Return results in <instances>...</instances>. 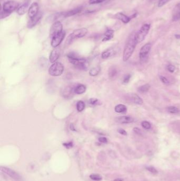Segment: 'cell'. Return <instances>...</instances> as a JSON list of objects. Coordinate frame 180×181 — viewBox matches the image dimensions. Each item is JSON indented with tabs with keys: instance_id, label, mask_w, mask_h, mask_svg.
Instances as JSON below:
<instances>
[{
	"instance_id": "obj_41",
	"label": "cell",
	"mask_w": 180,
	"mask_h": 181,
	"mask_svg": "<svg viewBox=\"0 0 180 181\" xmlns=\"http://www.w3.org/2000/svg\"><path fill=\"white\" fill-rule=\"evenodd\" d=\"M63 145L67 148H71L73 147V144L72 142H68V143H64Z\"/></svg>"
},
{
	"instance_id": "obj_24",
	"label": "cell",
	"mask_w": 180,
	"mask_h": 181,
	"mask_svg": "<svg viewBox=\"0 0 180 181\" xmlns=\"http://www.w3.org/2000/svg\"><path fill=\"white\" fill-rule=\"evenodd\" d=\"M150 87H151L150 85L148 84L142 85L138 88V91L140 93H144L147 92L150 89Z\"/></svg>"
},
{
	"instance_id": "obj_45",
	"label": "cell",
	"mask_w": 180,
	"mask_h": 181,
	"mask_svg": "<svg viewBox=\"0 0 180 181\" xmlns=\"http://www.w3.org/2000/svg\"><path fill=\"white\" fill-rule=\"evenodd\" d=\"M70 128L71 130H74V131H76V130L74 129V124H71L70 126Z\"/></svg>"
},
{
	"instance_id": "obj_13",
	"label": "cell",
	"mask_w": 180,
	"mask_h": 181,
	"mask_svg": "<svg viewBox=\"0 0 180 181\" xmlns=\"http://www.w3.org/2000/svg\"><path fill=\"white\" fill-rule=\"evenodd\" d=\"M60 55V49L59 48L56 47L52 50L50 55V61L52 63H55L56 61L59 59Z\"/></svg>"
},
{
	"instance_id": "obj_18",
	"label": "cell",
	"mask_w": 180,
	"mask_h": 181,
	"mask_svg": "<svg viewBox=\"0 0 180 181\" xmlns=\"http://www.w3.org/2000/svg\"><path fill=\"white\" fill-rule=\"evenodd\" d=\"M114 31L111 29H109L106 31V32L104 34V37L102 39V41H108L111 39H112L114 37Z\"/></svg>"
},
{
	"instance_id": "obj_23",
	"label": "cell",
	"mask_w": 180,
	"mask_h": 181,
	"mask_svg": "<svg viewBox=\"0 0 180 181\" xmlns=\"http://www.w3.org/2000/svg\"><path fill=\"white\" fill-rule=\"evenodd\" d=\"M114 53V51L112 49L106 50V51H105L102 53V59H107V58L110 57L112 55H113Z\"/></svg>"
},
{
	"instance_id": "obj_38",
	"label": "cell",
	"mask_w": 180,
	"mask_h": 181,
	"mask_svg": "<svg viewBox=\"0 0 180 181\" xmlns=\"http://www.w3.org/2000/svg\"><path fill=\"white\" fill-rule=\"evenodd\" d=\"M167 70H168L169 72H171V73H173L174 71H175V66H173L172 65H168L167 67Z\"/></svg>"
},
{
	"instance_id": "obj_43",
	"label": "cell",
	"mask_w": 180,
	"mask_h": 181,
	"mask_svg": "<svg viewBox=\"0 0 180 181\" xmlns=\"http://www.w3.org/2000/svg\"><path fill=\"white\" fill-rule=\"evenodd\" d=\"M133 131L137 135H142V132H141V130L140 129H139V128H134L133 129Z\"/></svg>"
},
{
	"instance_id": "obj_19",
	"label": "cell",
	"mask_w": 180,
	"mask_h": 181,
	"mask_svg": "<svg viewBox=\"0 0 180 181\" xmlns=\"http://www.w3.org/2000/svg\"><path fill=\"white\" fill-rule=\"evenodd\" d=\"M28 3L23 4L20 7H19L17 10V13L19 15H23L25 14L27 11H28Z\"/></svg>"
},
{
	"instance_id": "obj_7",
	"label": "cell",
	"mask_w": 180,
	"mask_h": 181,
	"mask_svg": "<svg viewBox=\"0 0 180 181\" xmlns=\"http://www.w3.org/2000/svg\"><path fill=\"white\" fill-rule=\"evenodd\" d=\"M63 27L60 21H56L53 23L50 30V37L52 39L54 37L60 34L63 31Z\"/></svg>"
},
{
	"instance_id": "obj_32",
	"label": "cell",
	"mask_w": 180,
	"mask_h": 181,
	"mask_svg": "<svg viewBox=\"0 0 180 181\" xmlns=\"http://www.w3.org/2000/svg\"><path fill=\"white\" fill-rule=\"evenodd\" d=\"M171 0H159L158 2V7H161L169 3Z\"/></svg>"
},
{
	"instance_id": "obj_12",
	"label": "cell",
	"mask_w": 180,
	"mask_h": 181,
	"mask_svg": "<svg viewBox=\"0 0 180 181\" xmlns=\"http://www.w3.org/2000/svg\"><path fill=\"white\" fill-rule=\"evenodd\" d=\"M39 11V5L36 2L33 3L29 8L28 16L30 19L35 17L38 14Z\"/></svg>"
},
{
	"instance_id": "obj_1",
	"label": "cell",
	"mask_w": 180,
	"mask_h": 181,
	"mask_svg": "<svg viewBox=\"0 0 180 181\" xmlns=\"http://www.w3.org/2000/svg\"><path fill=\"white\" fill-rule=\"evenodd\" d=\"M135 34L136 32H133L131 34L125 45L123 53V60L124 61H126L131 57L137 44L135 38Z\"/></svg>"
},
{
	"instance_id": "obj_5",
	"label": "cell",
	"mask_w": 180,
	"mask_h": 181,
	"mask_svg": "<svg viewBox=\"0 0 180 181\" xmlns=\"http://www.w3.org/2000/svg\"><path fill=\"white\" fill-rule=\"evenodd\" d=\"M76 87V86H75ZM75 87L73 85H68L64 86L61 91V94L63 98L66 99H70L73 98L75 94Z\"/></svg>"
},
{
	"instance_id": "obj_47",
	"label": "cell",
	"mask_w": 180,
	"mask_h": 181,
	"mask_svg": "<svg viewBox=\"0 0 180 181\" xmlns=\"http://www.w3.org/2000/svg\"><path fill=\"white\" fill-rule=\"evenodd\" d=\"M114 181H123V180H122V179H120V178H117V179L115 180Z\"/></svg>"
},
{
	"instance_id": "obj_4",
	"label": "cell",
	"mask_w": 180,
	"mask_h": 181,
	"mask_svg": "<svg viewBox=\"0 0 180 181\" xmlns=\"http://www.w3.org/2000/svg\"><path fill=\"white\" fill-rule=\"evenodd\" d=\"M69 61L77 68L81 69H86L88 67V63L84 58H80L78 57L69 58Z\"/></svg>"
},
{
	"instance_id": "obj_33",
	"label": "cell",
	"mask_w": 180,
	"mask_h": 181,
	"mask_svg": "<svg viewBox=\"0 0 180 181\" xmlns=\"http://www.w3.org/2000/svg\"><path fill=\"white\" fill-rule=\"evenodd\" d=\"M99 100L96 98H90L89 100V103L92 106H95L99 103Z\"/></svg>"
},
{
	"instance_id": "obj_27",
	"label": "cell",
	"mask_w": 180,
	"mask_h": 181,
	"mask_svg": "<svg viewBox=\"0 0 180 181\" xmlns=\"http://www.w3.org/2000/svg\"><path fill=\"white\" fill-rule=\"evenodd\" d=\"M39 66H40L43 68H45L48 66V60L45 58H41L39 60Z\"/></svg>"
},
{
	"instance_id": "obj_34",
	"label": "cell",
	"mask_w": 180,
	"mask_h": 181,
	"mask_svg": "<svg viewBox=\"0 0 180 181\" xmlns=\"http://www.w3.org/2000/svg\"><path fill=\"white\" fill-rule=\"evenodd\" d=\"M172 21H180V12H177V13H175L173 15V18H172Z\"/></svg>"
},
{
	"instance_id": "obj_11",
	"label": "cell",
	"mask_w": 180,
	"mask_h": 181,
	"mask_svg": "<svg viewBox=\"0 0 180 181\" xmlns=\"http://www.w3.org/2000/svg\"><path fill=\"white\" fill-rule=\"evenodd\" d=\"M1 170L17 181H20L21 180V176L19 175V174L10 168H8L7 167H1Z\"/></svg>"
},
{
	"instance_id": "obj_29",
	"label": "cell",
	"mask_w": 180,
	"mask_h": 181,
	"mask_svg": "<svg viewBox=\"0 0 180 181\" xmlns=\"http://www.w3.org/2000/svg\"><path fill=\"white\" fill-rule=\"evenodd\" d=\"M167 111L170 114H177L179 112V110L177 107L174 106H170L167 108Z\"/></svg>"
},
{
	"instance_id": "obj_20",
	"label": "cell",
	"mask_w": 180,
	"mask_h": 181,
	"mask_svg": "<svg viewBox=\"0 0 180 181\" xmlns=\"http://www.w3.org/2000/svg\"><path fill=\"white\" fill-rule=\"evenodd\" d=\"M86 86L82 84H79L75 87L74 92L77 94H81L86 92Z\"/></svg>"
},
{
	"instance_id": "obj_25",
	"label": "cell",
	"mask_w": 180,
	"mask_h": 181,
	"mask_svg": "<svg viewBox=\"0 0 180 181\" xmlns=\"http://www.w3.org/2000/svg\"><path fill=\"white\" fill-rule=\"evenodd\" d=\"M100 71V68L99 67L93 68L89 71V75L92 76H95L99 74Z\"/></svg>"
},
{
	"instance_id": "obj_15",
	"label": "cell",
	"mask_w": 180,
	"mask_h": 181,
	"mask_svg": "<svg viewBox=\"0 0 180 181\" xmlns=\"http://www.w3.org/2000/svg\"><path fill=\"white\" fill-rule=\"evenodd\" d=\"M128 99H129L128 100L134 103L135 104H136L141 105L143 103V100L135 93H131L128 94Z\"/></svg>"
},
{
	"instance_id": "obj_9",
	"label": "cell",
	"mask_w": 180,
	"mask_h": 181,
	"mask_svg": "<svg viewBox=\"0 0 180 181\" xmlns=\"http://www.w3.org/2000/svg\"><path fill=\"white\" fill-rule=\"evenodd\" d=\"M152 45L151 43H147L142 47L139 51V58L141 61H144L148 56V53L151 51Z\"/></svg>"
},
{
	"instance_id": "obj_2",
	"label": "cell",
	"mask_w": 180,
	"mask_h": 181,
	"mask_svg": "<svg viewBox=\"0 0 180 181\" xmlns=\"http://www.w3.org/2000/svg\"><path fill=\"white\" fill-rule=\"evenodd\" d=\"M151 28V25L148 23H145L143 25L141 28L137 32H136L135 38L137 43H141L144 39L145 37L147 35L148 32Z\"/></svg>"
},
{
	"instance_id": "obj_22",
	"label": "cell",
	"mask_w": 180,
	"mask_h": 181,
	"mask_svg": "<svg viewBox=\"0 0 180 181\" xmlns=\"http://www.w3.org/2000/svg\"><path fill=\"white\" fill-rule=\"evenodd\" d=\"M115 111L117 113H124L127 111V108L123 104H118L115 108Z\"/></svg>"
},
{
	"instance_id": "obj_28",
	"label": "cell",
	"mask_w": 180,
	"mask_h": 181,
	"mask_svg": "<svg viewBox=\"0 0 180 181\" xmlns=\"http://www.w3.org/2000/svg\"><path fill=\"white\" fill-rule=\"evenodd\" d=\"M77 110L78 112H81L85 109V104L82 101H79L77 103Z\"/></svg>"
},
{
	"instance_id": "obj_10",
	"label": "cell",
	"mask_w": 180,
	"mask_h": 181,
	"mask_svg": "<svg viewBox=\"0 0 180 181\" xmlns=\"http://www.w3.org/2000/svg\"><path fill=\"white\" fill-rule=\"evenodd\" d=\"M65 36L66 33L64 31H62L61 33H60V34L52 38L51 40V46L54 48L57 47L62 41Z\"/></svg>"
},
{
	"instance_id": "obj_6",
	"label": "cell",
	"mask_w": 180,
	"mask_h": 181,
	"mask_svg": "<svg viewBox=\"0 0 180 181\" xmlns=\"http://www.w3.org/2000/svg\"><path fill=\"white\" fill-rule=\"evenodd\" d=\"M88 30L86 28L78 29L76 30H74L71 35L68 37L67 39V41L68 43H70L71 41L76 39V38H82L87 33Z\"/></svg>"
},
{
	"instance_id": "obj_39",
	"label": "cell",
	"mask_w": 180,
	"mask_h": 181,
	"mask_svg": "<svg viewBox=\"0 0 180 181\" xmlns=\"http://www.w3.org/2000/svg\"><path fill=\"white\" fill-rule=\"evenodd\" d=\"M10 14V13H9L3 10V11H1V19L6 18V17H7L8 15H9Z\"/></svg>"
},
{
	"instance_id": "obj_21",
	"label": "cell",
	"mask_w": 180,
	"mask_h": 181,
	"mask_svg": "<svg viewBox=\"0 0 180 181\" xmlns=\"http://www.w3.org/2000/svg\"><path fill=\"white\" fill-rule=\"evenodd\" d=\"M81 10V8L80 7H78L77 9H74L72 10H71L70 11L64 13H63V15H64L65 17H70L72 15H74L75 14H77L78 13H79Z\"/></svg>"
},
{
	"instance_id": "obj_37",
	"label": "cell",
	"mask_w": 180,
	"mask_h": 181,
	"mask_svg": "<svg viewBox=\"0 0 180 181\" xmlns=\"http://www.w3.org/2000/svg\"><path fill=\"white\" fill-rule=\"evenodd\" d=\"M131 78V75L127 74L125 76H124V79H123V82L124 83H128L130 79Z\"/></svg>"
},
{
	"instance_id": "obj_14",
	"label": "cell",
	"mask_w": 180,
	"mask_h": 181,
	"mask_svg": "<svg viewBox=\"0 0 180 181\" xmlns=\"http://www.w3.org/2000/svg\"><path fill=\"white\" fill-rule=\"evenodd\" d=\"M115 120L117 122L122 124H131L133 122H134V119L132 117L128 116H123V117H117L115 119Z\"/></svg>"
},
{
	"instance_id": "obj_35",
	"label": "cell",
	"mask_w": 180,
	"mask_h": 181,
	"mask_svg": "<svg viewBox=\"0 0 180 181\" xmlns=\"http://www.w3.org/2000/svg\"><path fill=\"white\" fill-rule=\"evenodd\" d=\"M146 169L147 170H148L149 172H151L153 174H156L157 173V170H156L155 168H154V167H152V166H150V167H147L146 168Z\"/></svg>"
},
{
	"instance_id": "obj_26",
	"label": "cell",
	"mask_w": 180,
	"mask_h": 181,
	"mask_svg": "<svg viewBox=\"0 0 180 181\" xmlns=\"http://www.w3.org/2000/svg\"><path fill=\"white\" fill-rule=\"evenodd\" d=\"M117 73V71L116 68L114 66H112L109 69L108 75H109V76L110 78L114 77L116 75Z\"/></svg>"
},
{
	"instance_id": "obj_31",
	"label": "cell",
	"mask_w": 180,
	"mask_h": 181,
	"mask_svg": "<svg viewBox=\"0 0 180 181\" xmlns=\"http://www.w3.org/2000/svg\"><path fill=\"white\" fill-rule=\"evenodd\" d=\"M141 126L143 128L147 130L150 129L151 128V124H150V123L148 122V121H144L141 122Z\"/></svg>"
},
{
	"instance_id": "obj_8",
	"label": "cell",
	"mask_w": 180,
	"mask_h": 181,
	"mask_svg": "<svg viewBox=\"0 0 180 181\" xmlns=\"http://www.w3.org/2000/svg\"><path fill=\"white\" fill-rule=\"evenodd\" d=\"M19 4L14 1H9L4 4L3 9V10L9 13H11L15 10H18Z\"/></svg>"
},
{
	"instance_id": "obj_3",
	"label": "cell",
	"mask_w": 180,
	"mask_h": 181,
	"mask_svg": "<svg viewBox=\"0 0 180 181\" xmlns=\"http://www.w3.org/2000/svg\"><path fill=\"white\" fill-rule=\"evenodd\" d=\"M64 66L59 62H55L49 68V73L53 76H59L63 73Z\"/></svg>"
},
{
	"instance_id": "obj_17",
	"label": "cell",
	"mask_w": 180,
	"mask_h": 181,
	"mask_svg": "<svg viewBox=\"0 0 180 181\" xmlns=\"http://www.w3.org/2000/svg\"><path fill=\"white\" fill-rule=\"evenodd\" d=\"M41 17H42L41 14L38 13L35 17L30 19V20H29L28 23V27L29 28H32V27L35 26V25L38 23V22L40 20Z\"/></svg>"
},
{
	"instance_id": "obj_36",
	"label": "cell",
	"mask_w": 180,
	"mask_h": 181,
	"mask_svg": "<svg viewBox=\"0 0 180 181\" xmlns=\"http://www.w3.org/2000/svg\"><path fill=\"white\" fill-rule=\"evenodd\" d=\"M159 78H160L161 81L163 83H164L165 84H167V85L169 84V81L165 77L163 76H159Z\"/></svg>"
},
{
	"instance_id": "obj_40",
	"label": "cell",
	"mask_w": 180,
	"mask_h": 181,
	"mask_svg": "<svg viewBox=\"0 0 180 181\" xmlns=\"http://www.w3.org/2000/svg\"><path fill=\"white\" fill-rule=\"evenodd\" d=\"M105 0H89V3L90 4H98L103 2Z\"/></svg>"
},
{
	"instance_id": "obj_46",
	"label": "cell",
	"mask_w": 180,
	"mask_h": 181,
	"mask_svg": "<svg viewBox=\"0 0 180 181\" xmlns=\"http://www.w3.org/2000/svg\"><path fill=\"white\" fill-rule=\"evenodd\" d=\"M175 37L177 39H180V35H175Z\"/></svg>"
},
{
	"instance_id": "obj_30",
	"label": "cell",
	"mask_w": 180,
	"mask_h": 181,
	"mask_svg": "<svg viewBox=\"0 0 180 181\" xmlns=\"http://www.w3.org/2000/svg\"><path fill=\"white\" fill-rule=\"evenodd\" d=\"M90 178L94 181H100L102 180V177L98 174H92L90 175Z\"/></svg>"
},
{
	"instance_id": "obj_42",
	"label": "cell",
	"mask_w": 180,
	"mask_h": 181,
	"mask_svg": "<svg viewBox=\"0 0 180 181\" xmlns=\"http://www.w3.org/2000/svg\"><path fill=\"white\" fill-rule=\"evenodd\" d=\"M117 132H118L121 135H124V136H127V132H126L124 129H122V128L118 129L117 130Z\"/></svg>"
},
{
	"instance_id": "obj_44",
	"label": "cell",
	"mask_w": 180,
	"mask_h": 181,
	"mask_svg": "<svg viewBox=\"0 0 180 181\" xmlns=\"http://www.w3.org/2000/svg\"><path fill=\"white\" fill-rule=\"evenodd\" d=\"M98 140L99 142L102 143H107L108 142L107 139L106 138V137H100L98 139Z\"/></svg>"
},
{
	"instance_id": "obj_48",
	"label": "cell",
	"mask_w": 180,
	"mask_h": 181,
	"mask_svg": "<svg viewBox=\"0 0 180 181\" xmlns=\"http://www.w3.org/2000/svg\"><path fill=\"white\" fill-rule=\"evenodd\" d=\"M177 7H178V8H179V9H180V3H179L178 4H177Z\"/></svg>"
},
{
	"instance_id": "obj_16",
	"label": "cell",
	"mask_w": 180,
	"mask_h": 181,
	"mask_svg": "<svg viewBox=\"0 0 180 181\" xmlns=\"http://www.w3.org/2000/svg\"><path fill=\"white\" fill-rule=\"evenodd\" d=\"M115 17L120 20L121 21L123 22L124 23H128V22H130L131 21V19H132V17H128L126 15L122 13V12H119L117 13L115 15Z\"/></svg>"
}]
</instances>
